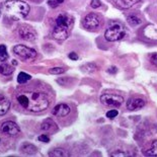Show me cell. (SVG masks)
<instances>
[{
  "label": "cell",
  "instance_id": "1",
  "mask_svg": "<svg viewBox=\"0 0 157 157\" xmlns=\"http://www.w3.org/2000/svg\"><path fill=\"white\" fill-rule=\"evenodd\" d=\"M15 101L25 111L31 113H41L50 105V99L47 93L35 84L21 86L15 91Z\"/></svg>",
  "mask_w": 157,
  "mask_h": 157
},
{
  "label": "cell",
  "instance_id": "2",
  "mask_svg": "<svg viewBox=\"0 0 157 157\" xmlns=\"http://www.w3.org/2000/svg\"><path fill=\"white\" fill-rule=\"evenodd\" d=\"M73 17L68 13H60L55 21L52 36L57 41H64L68 38L70 29L73 25Z\"/></svg>",
  "mask_w": 157,
  "mask_h": 157
},
{
  "label": "cell",
  "instance_id": "3",
  "mask_svg": "<svg viewBox=\"0 0 157 157\" xmlns=\"http://www.w3.org/2000/svg\"><path fill=\"white\" fill-rule=\"evenodd\" d=\"M29 5L21 0H7L3 3L2 10L12 19H21L29 12Z\"/></svg>",
  "mask_w": 157,
  "mask_h": 157
},
{
  "label": "cell",
  "instance_id": "4",
  "mask_svg": "<svg viewBox=\"0 0 157 157\" xmlns=\"http://www.w3.org/2000/svg\"><path fill=\"white\" fill-rule=\"evenodd\" d=\"M127 35L126 29L122 23L113 21L109 25L105 33V38L109 42H117L124 39Z\"/></svg>",
  "mask_w": 157,
  "mask_h": 157
},
{
  "label": "cell",
  "instance_id": "5",
  "mask_svg": "<svg viewBox=\"0 0 157 157\" xmlns=\"http://www.w3.org/2000/svg\"><path fill=\"white\" fill-rule=\"evenodd\" d=\"M12 51L16 56H18L19 58H21L22 60H34L36 57V50L29 48V47H26L25 45L14 46Z\"/></svg>",
  "mask_w": 157,
  "mask_h": 157
},
{
  "label": "cell",
  "instance_id": "6",
  "mask_svg": "<svg viewBox=\"0 0 157 157\" xmlns=\"http://www.w3.org/2000/svg\"><path fill=\"white\" fill-rule=\"evenodd\" d=\"M101 102L105 106L118 108L124 102V98L118 94H102L101 96Z\"/></svg>",
  "mask_w": 157,
  "mask_h": 157
},
{
  "label": "cell",
  "instance_id": "7",
  "mask_svg": "<svg viewBox=\"0 0 157 157\" xmlns=\"http://www.w3.org/2000/svg\"><path fill=\"white\" fill-rule=\"evenodd\" d=\"M101 16L96 13H88L83 19V26L88 29V31H92V29H96L101 25Z\"/></svg>",
  "mask_w": 157,
  "mask_h": 157
},
{
  "label": "cell",
  "instance_id": "8",
  "mask_svg": "<svg viewBox=\"0 0 157 157\" xmlns=\"http://www.w3.org/2000/svg\"><path fill=\"white\" fill-rule=\"evenodd\" d=\"M21 132L18 125L12 121L3 122L0 125V133L6 136H16Z\"/></svg>",
  "mask_w": 157,
  "mask_h": 157
},
{
  "label": "cell",
  "instance_id": "9",
  "mask_svg": "<svg viewBox=\"0 0 157 157\" xmlns=\"http://www.w3.org/2000/svg\"><path fill=\"white\" fill-rule=\"evenodd\" d=\"M17 34L19 36V38L25 40V41L32 42L36 40V33L35 32V29L29 25H22L17 29Z\"/></svg>",
  "mask_w": 157,
  "mask_h": 157
},
{
  "label": "cell",
  "instance_id": "10",
  "mask_svg": "<svg viewBox=\"0 0 157 157\" xmlns=\"http://www.w3.org/2000/svg\"><path fill=\"white\" fill-rule=\"evenodd\" d=\"M70 113V106L66 103H60L57 105L54 109H53L52 113L58 118H64V117L68 116Z\"/></svg>",
  "mask_w": 157,
  "mask_h": 157
},
{
  "label": "cell",
  "instance_id": "11",
  "mask_svg": "<svg viewBox=\"0 0 157 157\" xmlns=\"http://www.w3.org/2000/svg\"><path fill=\"white\" fill-rule=\"evenodd\" d=\"M143 35L147 39L152 40V41H157V25L152 23V25H146L143 29Z\"/></svg>",
  "mask_w": 157,
  "mask_h": 157
},
{
  "label": "cell",
  "instance_id": "12",
  "mask_svg": "<svg viewBox=\"0 0 157 157\" xmlns=\"http://www.w3.org/2000/svg\"><path fill=\"white\" fill-rule=\"evenodd\" d=\"M145 103L146 102L143 98H131L127 102V109H128L129 111H136V109H142L143 106L145 105Z\"/></svg>",
  "mask_w": 157,
  "mask_h": 157
},
{
  "label": "cell",
  "instance_id": "13",
  "mask_svg": "<svg viewBox=\"0 0 157 157\" xmlns=\"http://www.w3.org/2000/svg\"><path fill=\"white\" fill-rule=\"evenodd\" d=\"M111 1L117 6V7L122 8V9H128V8H131L136 3H138L140 0H111Z\"/></svg>",
  "mask_w": 157,
  "mask_h": 157
},
{
  "label": "cell",
  "instance_id": "14",
  "mask_svg": "<svg viewBox=\"0 0 157 157\" xmlns=\"http://www.w3.org/2000/svg\"><path fill=\"white\" fill-rule=\"evenodd\" d=\"M10 109V101L5 96L0 95V116L5 115Z\"/></svg>",
  "mask_w": 157,
  "mask_h": 157
},
{
  "label": "cell",
  "instance_id": "15",
  "mask_svg": "<svg viewBox=\"0 0 157 157\" xmlns=\"http://www.w3.org/2000/svg\"><path fill=\"white\" fill-rule=\"evenodd\" d=\"M21 151L23 153V154H28V155H33L36 154V151H38V148L33 145L29 144V143H25L21 146Z\"/></svg>",
  "mask_w": 157,
  "mask_h": 157
},
{
  "label": "cell",
  "instance_id": "16",
  "mask_svg": "<svg viewBox=\"0 0 157 157\" xmlns=\"http://www.w3.org/2000/svg\"><path fill=\"white\" fill-rule=\"evenodd\" d=\"M55 127H56V125H55V123L52 119H47L42 123L41 129L43 130V131H51V130L53 128H55Z\"/></svg>",
  "mask_w": 157,
  "mask_h": 157
},
{
  "label": "cell",
  "instance_id": "17",
  "mask_svg": "<svg viewBox=\"0 0 157 157\" xmlns=\"http://www.w3.org/2000/svg\"><path fill=\"white\" fill-rule=\"evenodd\" d=\"M69 154L63 148H56L49 153V156H53V157H66Z\"/></svg>",
  "mask_w": 157,
  "mask_h": 157
},
{
  "label": "cell",
  "instance_id": "18",
  "mask_svg": "<svg viewBox=\"0 0 157 157\" xmlns=\"http://www.w3.org/2000/svg\"><path fill=\"white\" fill-rule=\"evenodd\" d=\"M13 71H14V70H13V68L10 65H8V64H1L0 65V74L7 76V75L12 74Z\"/></svg>",
  "mask_w": 157,
  "mask_h": 157
},
{
  "label": "cell",
  "instance_id": "19",
  "mask_svg": "<svg viewBox=\"0 0 157 157\" xmlns=\"http://www.w3.org/2000/svg\"><path fill=\"white\" fill-rule=\"evenodd\" d=\"M127 22L129 23L131 26H137V25H139L140 23H141V19H140L138 16H136V15H129L128 17H127Z\"/></svg>",
  "mask_w": 157,
  "mask_h": 157
},
{
  "label": "cell",
  "instance_id": "20",
  "mask_svg": "<svg viewBox=\"0 0 157 157\" xmlns=\"http://www.w3.org/2000/svg\"><path fill=\"white\" fill-rule=\"evenodd\" d=\"M31 79H32V76L26 74L25 72H21L17 76V82L19 84H25V83Z\"/></svg>",
  "mask_w": 157,
  "mask_h": 157
},
{
  "label": "cell",
  "instance_id": "21",
  "mask_svg": "<svg viewBox=\"0 0 157 157\" xmlns=\"http://www.w3.org/2000/svg\"><path fill=\"white\" fill-rule=\"evenodd\" d=\"M147 155L149 156H157V140L152 141L151 145H150L149 149L147 150Z\"/></svg>",
  "mask_w": 157,
  "mask_h": 157
},
{
  "label": "cell",
  "instance_id": "22",
  "mask_svg": "<svg viewBox=\"0 0 157 157\" xmlns=\"http://www.w3.org/2000/svg\"><path fill=\"white\" fill-rule=\"evenodd\" d=\"M81 69L83 72L92 73V72H94L95 70H98V66H96L94 63H88V64H85L84 66H82Z\"/></svg>",
  "mask_w": 157,
  "mask_h": 157
},
{
  "label": "cell",
  "instance_id": "23",
  "mask_svg": "<svg viewBox=\"0 0 157 157\" xmlns=\"http://www.w3.org/2000/svg\"><path fill=\"white\" fill-rule=\"evenodd\" d=\"M7 58H8V54H7V50H6V46L0 45V61L4 62L7 60Z\"/></svg>",
  "mask_w": 157,
  "mask_h": 157
},
{
  "label": "cell",
  "instance_id": "24",
  "mask_svg": "<svg viewBox=\"0 0 157 157\" xmlns=\"http://www.w3.org/2000/svg\"><path fill=\"white\" fill-rule=\"evenodd\" d=\"M50 74H54V75H58V74H62V73L65 72V69L62 67H54L51 68L49 70Z\"/></svg>",
  "mask_w": 157,
  "mask_h": 157
},
{
  "label": "cell",
  "instance_id": "25",
  "mask_svg": "<svg viewBox=\"0 0 157 157\" xmlns=\"http://www.w3.org/2000/svg\"><path fill=\"white\" fill-rule=\"evenodd\" d=\"M64 0H49L48 1V4L51 6L52 8H56L57 6H59L61 3H63Z\"/></svg>",
  "mask_w": 157,
  "mask_h": 157
},
{
  "label": "cell",
  "instance_id": "26",
  "mask_svg": "<svg viewBox=\"0 0 157 157\" xmlns=\"http://www.w3.org/2000/svg\"><path fill=\"white\" fill-rule=\"evenodd\" d=\"M118 115H119V112L117 111V109H112V111H109L106 113V117H108L109 119H115Z\"/></svg>",
  "mask_w": 157,
  "mask_h": 157
},
{
  "label": "cell",
  "instance_id": "27",
  "mask_svg": "<svg viewBox=\"0 0 157 157\" xmlns=\"http://www.w3.org/2000/svg\"><path fill=\"white\" fill-rule=\"evenodd\" d=\"M90 6H91L92 8H98V7H101V0H91Z\"/></svg>",
  "mask_w": 157,
  "mask_h": 157
},
{
  "label": "cell",
  "instance_id": "28",
  "mask_svg": "<svg viewBox=\"0 0 157 157\" xmlns=\"http://www.w3.org/2000/svg\"><path fill=\"white\" fill-rule=\"evenodd\" d=\"M111 156H113V157H125V156H128V154L124 151H117V152L112 153Z\"/></svg>",
  "mask_w": 157,
  "mask_h": 157
},
{
  "label": "cell",
  "instance_id": "29",
  "mask_svg": "<svg viewBox=\"0 0 157 157\" xmlns=\"http://www.w3.org/2000/svg\"><path fill=\"white\" fill-rule=\"evenodd\" d=\"M150 62H151V64L157 67V53H154V54L151 55V57H150Z\"/></svg>",
  "mask_w": 157,
  "mask_h": 157
},
{
  "label": "cell",
  "instance_id": "30",
  "mask_svg": "<svg viewBox=\"0 0 157 157\" xmlns=\"http://www.w3.org/2000/svg\"><path fill=\"white\" fill-rule=\"evenodd\" d=\"M39 141L41 142H44V143H49L50 142V138L48 137V135H41L39 136Z\"/></svg>",
  "mask_w": 157,
  "mask_h": 157
},
{
  "label": "cell",
  "instance_id": "31",
  "mask_svg": "<svg viewBox=\"0 0 157 157\" xmlns=\"http://www.w3.org/2000/svg\"><path fill=\"white\" fill-rule=\"evenodd\" d=\"M68 57H69V58L71 59V60H74V61H76V60L78 59V55L76 54L75 52H71V53H70V54L68 55Z\"/></svg>",
  "mask_w": 157,
  "mask_h": 157
},
{
  "label": "cell",
  "instance_id": "32",
  "mask_svg": "<svg viewBox=\"0 0 157 157\" xmlns=\"http://www.w3.org/2000/svg\"><path fill=\"white\" fill-rule=\"evenodd\" d=\"M109 73H112V74H115V73H117V68L116 67H111L108 69Z\"/></svg>",
  "mask_w": 157,
  "mask_h": 157
},
{
  "label": "cell",
  "instance_id": "33",
  "mask_svg": "<svg viewBox=\"0 0 157 157\" xmlns=\"http://www.w3.org/2000/svg\"><path fill=\"white\" fill-rule=\"evenodd\" d=\"M12 64L14 65V66L17 65V61H16V60H12Z\"/></svg>",
  "mask_w": 157,
  "mask_h": 157
},
{
  "label": "cell",
  "instance_id": "34",
  "mask_svg": "<svg viewBox=\"0 0 157 157\" xmlns=\"http://www.w3.org/2000/svg\"><path fill=\"white\" fill-rule=\"evenodd\" d=\"M0 143H1V138H0Z\"/></svg>",
  "mask_w": 157,
  "mask_h": 157
}]
</instances>
